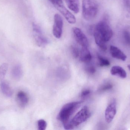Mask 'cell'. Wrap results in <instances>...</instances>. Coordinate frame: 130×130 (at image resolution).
Instances as JSON below:
<instances>
[{
	"label": "cell",
	"instance_id": "cell-1",
	"mask_svg": "<svg viewBox=\"0 0 130 130\" xmlns=\"http://www.w3.org/2000/svg\"><path fill=\"white\" fill-rule=\"evenodd\" d=\"M94 37L97 45L104 51L107 49L106 43L113 36V33L105 19L99 21L94 27Z\"/></svg>",
	"mask_w": 130,
	"mask_h": 130
},
{
	"label": "cell",
	"instance_id": "cell-2",
	"mask_svg": "<svg viewBox=\"0 0 130 130\" xmlns=\"http://www.w3.org/2000/svg\"><path fill=\"white\" fill-rule=\"evenodd\" d=\"M81 104V102H74L65 105L59 111L57 119L64 125L69 121L70 117L79 107Z\"/></svg>",
	"mask_w": 130,
	"mask_h": 130
},
{
	"label": "cell",
	"instance_id": "cell-3",
	"mask_svg": "<svg viewBox=\"0 0 130 130\" xmlns=\"http://www.w3.org/2000/svg\"><path fill=\"white\" fill-rule=\"evenodd\" d=\"M82 9L84 19L90 21L94 19L98 14V4L96 0H83Z\"/></svg>",
	"mask_w": 130,
	"mask_h": 130
},
{
	"label": "cell",
	"instance_id": "cell-4",
	"mask_svg": "<svg viewBox=\"0 0 130 130\" xmlns=\"http://www.w3.org/2000/svg\"><path fill=\"white\" fill-rule=\"evenodd\" d=\"M91 116V113L88 108L85 106L70 121L64 124L65 129H72L75 127L77 126L79 124L86 121Z\"/></svg>",
	"mask_w": 130,
	"mask_h": 130
},
{
	"label": "cell",
	"instance_id": "cell-5",
	"mask_svg": "<svg viewBox=\"0 0 130 130\" xmlns=\"http://www.w3.org/2000/svg\"><path fill=\"white\" fill-rule=\"evenodd\" d=\"M33 32L34 39L37 45L40 47H44L49 42L48 40L43 34L40 27L36 23L32 24Z\"/></svg>",
	"mask_w": 130,
	"mask_h": 130
},
{
	"label": "cell",
	"instance_id": "cell-6",
	"mask_svg": "<svg viewBox=\"0 0 130 130\" xmlns=\"http://www.w3.org/2000/svg\"><path fill=\"white\" fill-rule=\"evenodd\" d=\"M63 22L61 17L58 14L54 16L53 33L56 38L60 39L61 37L63 31Z\"/></svg>",
	"mask_w": 130,
	"mask_h": 130
},
{
	"label": "cell",
	"instance_id": "cell-7",
	"mask_svg": "<svg viewBox=\"0 0 130 130\" xmlns=\"http://www.w3.org/2000/svg\"><path fill=\"white\" fill-rule=\"evenodd\" d=\"M72 31L74 37L78 44L82 47H89L88 40L81 29L74 27L73 28Z\"/></svg>",
	"mask_w": 130,
	"mask_h": 130
},
{
	"label": "cell",
	"instance_id": "cell-8",
	"mask_svg": "<svg viewBox=\"0 0 130 130\" xmlns=\"http://www.w3.org/2000/svg\"><path fill=\"white\" fill-rule=\"evenodd\" d=\"M54 7L63 15L66 20L71 24H74L76 22V19L73 15L64 5L63 2L59 3L54 6Z\"/></svg>",
	"mask_w": 130,
	"mask_h": 130
},
{
	"label": "cell",
	"instance_id": "cell-9",
	"mask_svg": "<svg viewBox=\"0 0 130 130\" xmlns=\"http://www.w3.org/2000/svg\"><path fill=\"white\" fill-rule=\"evenodd\" d=\"M117 113L116 102L114 101L106 108L105 111V118L107 123H111L113 121Z\"/></svg>",
	"mask_w": 130,
	"mask_h": 130
},
{
	"label": "cell",
	"instance_id": "cell-10",
	"mask_svg": "<svg viewBox=\"0 0 130 130\" xmlns=\"http://www.w3.org/2000/svg\"><path fill=\"white\" fill-rule=\"evenodd\" d=\"M110 52L112 57L115 59L123 61H125L126 60V55L117 47L113 46H110Z\"/></svg>",
	"mask_w": 130,
	"mask_h": 130
},
{
	"label": "cell",
	"instance_id": "cell-11",
	"mask_svg": "<svg viewBox=\"0 0 130 130\" xmlns=\"http://www.w3.org/2000/svg\"><path fill=\"white\" fill-rule=\"evenodd\" d=\"M92 59V56L88 47H82L80 51V60L83 62H89Z\"/></svg>",
	"mask_w": 130,
	"mask_h": 130
},
{
	"label": "cell",
	"instance_id": "cell-12",
	"mask_svg": "<svg viewBox=\"0 0 130 130\" xmlns=\"http://www.w3.org/2000/svg\"><path fill=\"white\" fill-rule=\"evenodd\" d=\"M111 75L118 76L122 78H125L127 77V73L125 70L122 67L118 66H113L110 70Z\"/></svg>",
	"mask_w": 130,
	"mask_h": 130
},
{
	"label": "cell",
	"instance_id": "cell-13",
	"mask_svg": "<svg viewBox=\"0 0 130 130\" xmlns=\"http://www.w3.org/2000/svg\"><path fill=\"white\" fill-rule=\"evenodd\" d=\"M69 9L75 13H78L79 10V0H65Z\"/></svg>",
	"mask_w": 130,
	"mask_h": 130
},
{
	"label": "cell",
	"instance_id": "cell-14",
	"mask_svg": "<svg viewBox=\"0 0 130 130\" xmlns=\"http://www.w3.org/2000/svg\"><path fill=\"white\" fill-rule=\"evenodd\" d=\"M17 100L20 106L21 107H25L28 102V97L27 95L23 91L19 92L17 95Z\"/></svg>",
	"mask_w": 130,
	"mask_h": 130
},
{
	"label": "cell",
	"instance_id": "cell-15",
	"mask_svg": "<svg viewBox=\"0 0 130 130\" xmlns=\"http://www.w3.org/2000/svg\"><path fill=\"white\" fill-rule=\"evenodd\" d=\"M23 69L20 65H17L13 68L11 72L12 77L15 80L20 79L23 75Z\"/></svg>",
	"mask_w": 130,
	"mask_h": 130
},
{
	"label": "cell",
	"instance_id": "cell-16",
	"mask_svg": "<svg viewBox=\"0 0 130 130\" xmlns=\"http://www.w3.org/2000/svg\"><path fill=\"white\" fill-rule=\"evenodd\" d=\"M1 88L2 93L8 97H11L13 94V91L9 84L7 82L2 81L1 84Z\"/></svg>",
	"mask_w": 130,
	"mask_h": 130
},
{
	"label": "cell",
	"instance_id": "cell-17",
	"mask_svg": "<svg viewBox=\"0 0 130 130\" xmlns=\"http://www.w3.org/2000/svg\"><path fill=\"white\" fill-rule=\"evenodd\" d=\"M8 68L7 63L2 64L0 66V80L2 81L4 78Z\"/></svg>",
	"mask_w": 130,
	"mask_h": 130
},
{
	"label": "cell",
	"instance_id": "cell-18",
	"mask_svg": "<svg viewBox=\"0 0 130 130\" xmlns=\"http://www.w3.org/2000/svg\"><path fill=\"white\" fill-rule=\"evenodd\" d=\"M98 57L99 62V65L101 67L108 66L110 65V62L107 59L102 57L100 55H98Z\"/></svg>",
	"mask_w": 130,
	"mask_h": 130
},
{
	"label": "cell",
	"instance_id": "cell-19",
	"mask_svg": "<svg viewBox=\"0 0 130 130\" xmlns=\"http://www.w3.org/2000/svg\"><path fill=\"white\" fill-rule=\"evenodd\" d=\"M71 50L72 55L74 58H78L80 55V52H79V50L75 46H71Z\"/></svg>",
	"mask_w": 130,
	"mask_h": 130
},
{
	"label": "cell",
	"instance_id": "cell-20",
	"mask_svg": "<svg viewBox=\"0 0 130 130\" xmlns=\"http://www.w3.org/2000/svg\"><path fill=\"white\" fill-rule=\"evenodd\" d=\"M38 129L40 130H44L46 129L47 123L43 120H39L37 122Z\"/></svg>",
	"mask_w": 130,
	"mask_h": 130
},
{
	"label": "cell",
	"instance_id": "cell-21",
	"mask_svg": "<svg viewBox=\"0 0 130 130\" xmlns=\"http://www.w3.org/2000/svg\"><path fill=\"white\" fill-rule=\"evenodd\" d=\"M112 88H113V85L112 84L108 83V84H105L103 85L102 86H101L99 89V91H105L111 89Z\"/></svg>",
	"mask_w": 130,
	"mask_h": 130
},
{
	"label": "cell",
	"instance_id": "cell-22",
	"mask_svg": "<svg viewBox=\"0 0 130 130\" xmlns=\"http://www.w3.org/2000/svg\"><path fill=\"white\" fill-rule=\"evenodd\" d=\"M124 37L127 43L130 45V33L127 31H124L123 33Z\"/></svg>",
	"mask_w": 130,
	"mask_h": 130
},
{
	"label": "cell",
	"instance_id": "cell-23",
	"mask_svg": "<svg viewBox=\"0 0 130 130\" xmlns=\"http://www.w3.org/2000/svg\"><path fill=\"white\" fill-rule=\"evenodd\" d=\"M91 93V91L89 89H86L83 90L80 94V97L82 98H85Z\"/></svg>",
	"mask_w": 130,
	"mask_h": 130
},
{
	"label": "cell",
	"instance_id": "cell-24",
	"mask_svg": "<svg viewBox=\"0 0 130 130\" xmlns=\"http://www.w3.org/2000/svg\"><path fill=\"white\" fill-rule=\"evenodd\" d=\"M86 71L88 73L90 74H93L95 72L96 69L93 66H90L89 67H88L86 68Z\"/></svg>",
	"mask_w": 130,
	"mask_h": 130
},
{
	"label": "cell",
	"instance_id": "cell-25",
	"mask_svg": "<svg viewBox=\"0 0 130 130\" xmlns=\"http://www.w3.org/2000/svg\"><path fill=\"white\" fill-rule=\"evenodd\" d=\"M50 2L53 5H56L59 3L62 2V0H49Z\"/></svg>",
	"mask_w": 130,
	"mask_h": 130
},
{
	"label": "cell",
	"instance_id": "cell-26",
	"mask_svg": "<svg viewBox=\"0 0 130 130\" xmlns=\"http://www.w3.org/2000/svg\"><path fill=\"white\" fill-rule=\"evenodd\" d=\"M127 66H128V68H129V69L130 70V65H128Z\"/></svg>",
	"mask_w": 130,
	"mask_h": 130
}]
</instances>
